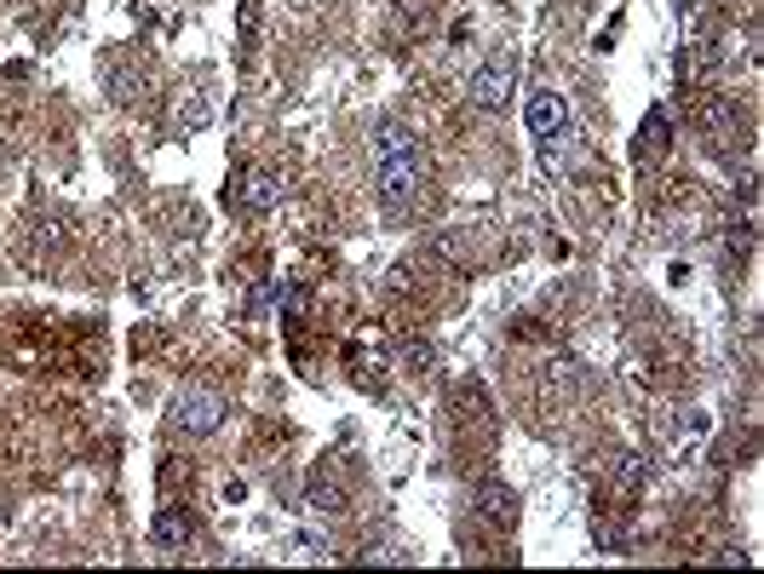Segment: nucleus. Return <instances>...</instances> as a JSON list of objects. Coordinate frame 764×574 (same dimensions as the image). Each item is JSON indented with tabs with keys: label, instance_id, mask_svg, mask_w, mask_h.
Listing matches in <instances>:
<instances>
[{
	"label": "nucleus",
	"instance_id": "obj_1",
	"mask_svg": "<svg viewBox=\"0 0 764 574\" xmlns=\"http://www.w3.org/2000/svg\"><path fill=\"white\" fill-rule=\"evenodd\" d=\"M374 178H379V196L397 201V208H409V201L426 196L431 161H426V150H419V138L409 127H379V138H374Z\"/></svg>",
	"mask_w": 764,
	"mask_h": 574
},
{
	"label": "nucleus",
	"instance_id": "obj_2",
	"mask_svg": "<svg viewBox=\"0 0 764 574\" xmlns=\"http://www.w3.org/2000/svg\"><path fill=\"white\" fill-rule=\"evenodd\" d=\"M230 414V402L218 391H178L173 397V425L190 430V437H208V430H218V420Z\"/></svg>",
	"mask_w": 764,
	"mask_h": 574
},
{
	"label": "nucleus",
	"instance_id": "obj_3",
	"mask_svg": "<svg viewBox=\"0 0 764 574\" xmlns=\"http://www.w3.org/2000/svg\"><path fill=\"white\" fill-rule=\"evenodd\" d=\"M512 80H517V64H512V52H500V58H489V64L472 75V98L483 110H500L512 98Z\"/></svg>",
	"mask_w": 764,
	"mask_h": 574
},
{
	"label": "nucleus",
	"instance_id": "obj_4",
	"mask_svg": "<svg viewBox=\"0 0 764 574\" xmlns=\"http://www.w3.org/2000/svg\"><path fill=\"white\" fill-rule=\"evenodd\" d=\"M563 127H569V110H563V98H558V92H535V98H529V133L552 150V144L563 138Z\"/></svg>",
	"mask_w": 764,
	"mask_h": 574
},
{
	"label": "nucleus",
	"instance_id": "obj_5",
	"mask_svg": "<svg viewBox=\"0 0 764 574\" xmlns=\"http://www.w3.org/2000/svg\"><path fill=\"white\" fill-rule=\"evenodd\" d=\"M185 535H190V517H185L178 506H167V511H161V523H155V540H161V546H178Z\"/></svg>",
	"mask_w": 764,
	"mask_h": 574
},
{
	"label": "nucleus",
	"instance_id": "obj_6",
	"mask_svg": "<svg viewBox=\"0 0 764 574\" xmlns=\"http://www.w3.org/2000/svg\"><path fill=\"white\" fill-rule=\"evenodd\" d=\"M276 190H281V184H276L271 173H253V178H248V208H259V213H265L271 201H276Z\"/></svg>",
	"mask_w": 764,
	"mask_h": 574
},
{
	"label": "nucleus",
	"instance_id": "obj_7",
	"mask_svg": "<svg viewBox=\"0 0 764 574\" xmlns=\"http://www.w3.org/2000/svg\"><path fill=\"white\" fill-rule=\"evenodd\" d=\"M483 511H489L494 523H512V495L506 488H489V495H483Z\"/></svg>",
	"mask_w": 764,
	"mask_h": 574
}]
</instances>
